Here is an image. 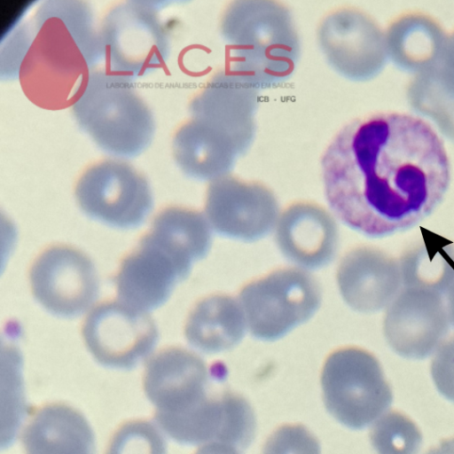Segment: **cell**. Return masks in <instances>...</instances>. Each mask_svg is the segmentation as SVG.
Here are the masks:
<instances>
[{
    "label": "cell",
    "instance_id": "8fae6325",
    "mask_svg": "<svg viewBox=\"0 0 454 454\" xmlns=\"http://www.w3.org/2000/svg\"><path fill=\"white\" fill-rule=\"evenodd\" d=\"M82 336L98 363L129 370L153 351L159 333L145 311L119 301L95 308L83 324Z\"/></svg>",
    "mask_w": 454,
    "mask_h": 454
},
{
    "label": "cell",
    "instance_id": "f1b7e54d",
    "mask_svg": "<svg viewBox=\"0 0 454 454\" xmlns=\"http://www.w3.org/2000/svg\"><path fill=\"white\" fill-rule=\"evenodd\" d=\"M446 301L450 324L454 327V281L447 291Z\"/></svg>",
    "mask_w": 454,
    "mask_h": 454
},
{
    "label": "cell",
    "instance_id": "ba28073f",
    "mask_svg": "<svg viewBox=\"0 0 454 454\" xmlns=\"http://www.w3.org/2000/svg\"><path fill=\"white\" fill-rule=\"evenodd\" d=\"M239 302L253 336L270 341L308 321L320 306L321 291L306 271L284 268L247 283Z\"/></svg>",
    "mask_w": 454,
    "mask_h": 454
},
{
    "label": "cell",
    "instance_id": "7402d4cb",
    "mask_svg": "<svg viewBox=\"0 0 454 454\" xmlns=\"http://www.w3.org/2000/svg\"><path fill=\"white\" fill-rule=\"evenodd\" d=\"M181 264L192 269L211 246V232L206 218L199 212L171 207L161 211L147 233Z\"/></svg>",
    "mask_w": 454,
    "mask_h": 454
},
{
    "label": "cell",
    "instance_id": "e0dca14e",
    "mask_svg": "<svg viewBox=\"0 0 454 454\" xmlns=\"http://www.w3.org/2000/svg\"><path fill=\"white\" fill-rule=\"evenodd\" d=\"M337 283L351 309L363 313L387 309L402 287L399 261L374 247H356L341 259Z\"/></svg>",
    "mask_w": 454,
    "mask_h": 454
},
{
    "label": "cell",
    "instance_id": "cb8c5ba5",
    "mask_svg": "<svg viewBox=\"0 0 454 454\" xmlns=\"http://www.w3.org/2000/svg\"><path fill=\"white\" fill-rule=\"evenodd\" d=\"M106 454H167V444L153 423L135 420L115 432Z\"/></svg>",
    "mask_w": 454,
    "mask_h": 454
},
{
    "label": "cell",
    "instance_id": "6da1fadb",
    "mask_svg": "<svg viewBox=\"0 0 454 454\" xmlns=\"http://www.w3.org/2000/svg\"><path fill=\"white\" fill-rule=\"evenodd\" d=\"M321 166L332 211L369 238L417 225L442 201L450 180L449 158L434 129L395 112L346 124L325 149Z\"/></svg>",
    "mask_w": 454,
    "mask_h": 454
},
{
    "label": "cell",
    "instance_id": "83f0119b",
    "mask_svg": "<svg viewBox=\"0 0 454 454\" xmlns=\"http://www.w3.org/2000/svg\"><path fill=\"white\" fill-rule=\"evenodd\" d=\"M426 454H454V437L442 440L437 446L431 448Z\"/></svg>",
    "mask_w": 454,
    "mask_h": 454
},
{
    "label": "cell",
    "instance_id": "ac0fdd59",
    "mask_svg": "<svg viewBox=\"0 0 454 454\" xmlns=\"http://www.w3.org/2000/svg\"><path fill=\"white\" fill-rule=\"evenodd\" d=\"M276 242L283 255L305 269L327 265L338 246V229L333 216L311 202H296L280 215Z\"/></svg>",
    "mask_w": 454,
    "mask_h": 454
},
{
    "label": "cell",
    "instance_id": "2e32d148",
    "mask_svg": "<svg viewBox=\"0 0 454 454\" xmlns=\"http://www.w3.org/2000/svg\"><path fill=\"white\" fill-rule=\"evenodd\" d=\"M189 273L146 234L121 262L115 277L118 298L145 312L154 309L168 299L175 286Z\"/></svg>",
    "mask_w": 454,
    "mask_h": 454
},
{
    "label": "cell",
    "instance_id": "52a82bcc",
    "mask_svg": "<svg viewBox=\"0 0 454 454\" xmlns=\"http://www.w3.org/2000/svg\"><path fill=\"white\" fill-rule=\"evenodd\" d=\"M161 4L126 1L108 11L99 30L107 69L135 81L166 63L169 38L160 18Z\"/></svg>",
    "mask_w": 454,
    "mask_h": 454
},
{
    "label": "cell",
    "instance_id": "44dd1931",
    "mask_svg": "<svg viewBox=\"0 0 454 454\" xmlns=\"http://www.w3.org/2000/svg\"><path fill=\"white\" fill-rule=\"evenodd\" d=\"M247 320L233 297L213 294L199 301L190 312L184 335L191 346L207 353H218L235 347L243 339Z\"/></svg>",
    "mask_w": 454,
    "mask_h": 454
},
{
    "label": "cell",
    "instance_id": "ffe728a7",
    "mask_svg": "<svg viewBox=\"0 0 454 454\" xmlns=\"http://www.w3.org/2000/svg\"><path fill=\"white\" fill-rule=\"evenodd\" d=\"M171 149L178 168L202 181L227 176L240 155L229 142L192 117L175 130Z\"/></svg>",
    "mask_w": 454,
    "mask_h": 454
},
{
    "label": "cell",
    "instance_id": "7a4b0ae2",
    "mask_svg": "<svg viewBox=\"0 0 454 454\" xmlns=\"http://www.w3.org/2000/svg\"><path fill=\"white\" fill-rule=\"evenodd\" d=\"M223 372L218 367L209 371L200 356L180 348L165 349L147 363L145 392L166 434L186 445L218 442L240 450L250 445L256 420L249 403L213 388Z\"/></svg>",
    "mask_w": 454,
    "mask_h": 454
},
{
    "label": "cell",
    "instance_id": "d6986e66",
    "mask_svg": "<svg viewBox=\"0 0 454 454\" xmlns=\"http://www.w3.org/2000/svg\"><path fill=\"white\" fill-rule=\"evenodd\" d=\"M26 454H95L93 431L84 416L60 403L45 405L22 434Z\"/></svg>",
    "mask_w": 454,
    "mask_h": 454
},
{
    "label": "cell",
    "instance_id": "4fadbf2b",
    "mask_svg": "<svg viewBox=\"0 0 454 454\" xmlns=\"http://www.w3.org/2000/svg\"><path fill=\"white\" fill-rule=\"evenodd\" d=\"M205 213L217 234L251 242L271 231L278 220V205L265 185L227 175L208 185Z\"/></svg>",
    "mask_w": 454,
    "mask_h": 454
},
{
    "label": "cell",
    "instance_id": "8992f818",
    "mask_svg": "<svg viewBox=\"0 0 454 454\" xmlns=\"http://www.w3.org/2000/svg\"><path fill=\"white\" fill-rule=\"evenodd\" d=\"M327 411L351 429H363L391 405L393 393L378 359L369 351L346 347L332 352L321 373Z\"/></svg>",
    "mask_w": 454,
    "mask_h": 454
},
{
    "label": "cell",
    "instance_id": "d4e9b609",
    "mask_svg": "<svg viewBox=\"0 0 454 454\" xmlns=\"http://www.w3.org/2000/svg\"><path fill=\"white\" fill-rule=\"evenodd\" d=\"M262 454H321V447L306 427L285 425L268 437Z\"/></svg>",
    "mask_w": 454,
    "mask_h": 454
},
{
    "label": "cell",
    "instance_id": "484cf974",
    "mask_svg": "<svg viewBox=\"0 0 454 454\" xmlns=\"http://www.w3.org/2000/svg\"><path fill=\"white\" fill-rule=\"evenodd\" d=\"M430 372L438 392L454 402V336L446 340L434 353Z\"/></svg>",
    "mask_w": 454,
    "mask_h": 454
},
{
    "label": "cell",
    "instance_id": "4316f807",
    "mask_svg": "<svg viewBox=\"0 0 454 454\" xmlns=\"http://www.w3.org/2000/svg\"><path fill=\"white\" fill-rule=\"evenodd\" d=\"M195 454H240L239 449L223 442H213L200 448Z\"/></svg>",
    "mask_w": 454,
    "mask_h": 454
},
{
    "label": "cell",
    "instance_id": "277c9868",
    "mask_svg": "<svg viewBox=\"0 0 454 454\" xmlns=\"http://www.w3.org/2000/svg\"><path fill=\"white\" fill-rule=\"evenodd\" d=\"M221 35L232 59L231 73L258 90L287 79L300 55L289 11L275 1H236L224 10Z\"/></svg>",
    "mask_w": 454,
    "mask_h": 454
},
{
    "label": "cell",
    "instance_id": "9c48e42d",
    "mask_svg": "<svg viewBox=\"0 0 454 454\" xmlns=\"http://www.w3.org/2000/svg\"><path fill=\"white\" fill-rule=\"evenodd\" d=\"M74 195L85 215L118 229L140 226L153 206L147 179L128 162L115 158L88 166L78 177Z\"/></svg>",
    "mask_w": 454,
    "mask_h": 454
},
{
    "label": "cell",
    "instance_id": "30bf717a",
    "mask_svg": "<svg viewBox=\"0 0 454 454\" xmlns=\"http://www.w3.org/2000/svg\"><path fill=\"white\" fill-rule=\"evenodd\" d=\"M451 325L446 293L420 284L402 286L387 308L384 335L389 347L408 359H424L446 340Z\"/></svg>",
    "mask_w": 454,
    "mask_h": 454
},
{
    "label": "cell",
    "instance_id": "9a60e30c",
    "mask_svg": "<svg viewBox=\"0 0 454 454\" xmlns=\"http://www.w3.org/2000/svg\"><path fill=\"white\" fill-rule=\"evenodd\" d=\"M259 90L232 73H218L189 104L191 117L230 141L243 154L254 135Z\"/></svg>",
    "mask_w": 454,
    "mask_h": 454
},
{
    "label": "cell",
    "instance_id": "3957f363",
    "mask_svg": "<svg viewBox=\"0 0 454 454\" xmlns=\"http://www.w3.org/2000/svg\"><path fill=\"white\" fill-rule=\"evenodd\" d=\"M7 60L27 98L41 107L71 106L105 59L99 31L82 2L49 1L7 40Z\"/></svg>",
    "mask_w": 454,
    "mask_h": 454
},
{
    "label": "cell",
    "instance_id": "7c38bea8",
    "mask_svg": "<svg viewBox=\"0 0 454 454\" xmlns=\"http://www.w3.org/2000/svg\"><path fill=\"white\" fill-rule=\"evenodd\" d=\"M35 300L50 313L61 317L82 315L95 302L98 278L90 259L79 250L52 247L39 255L30 270Z\"/></svg>",
    "mask_w": 454,
    "mask_h": 454
},
{
    "label": "cell",
    "instance_id": "603a6c76",
    "mask_svg": "<svg viewBox=\"0 0 454 454\" xmlns=\"http://www.w3.org/2000/svg\"><path fill=\"white\" fill-rule=\"evenodd\" d=\"M371 443L377 454H419L422 434L417 425L399 411H389L372 427Z\"/></svg>",
    "mask_w": 454,
    "mask_h": 454
},
{
    "label": "cell",
    "instance_id": "5bb4252c",
    "mask_svg": "<svg viewBox=\"0 0 454 454\" xmlns=\"http://www.w3.org/2000/svg\"><path fill=\"white\" fill-rule=\"evenodd\" d=\"M317 37L328 64L343 77L355 81L370 78L382 64L380 32L356 10L339 8L326 14Z\"/></svg>",
    "mask_w": 454,
    "mask_h": 454
},
{
    "label": "cell",
    "instance_id": "5b68a950",
    "mask_svg": "<svg viewBox=\"0 0 454 454\" xmlns=\"http://www.w3.org/2000/svg\"><path fill=\"white\" fill-rule=\"evenodd\" d=\"M79 128L106 153L135 158L153 142L155 121L134 80L109 69L93 70L71 105Z\"/></svg>",
    "mask_w": 454,
    "mask_h": 454
}]
</instances>
